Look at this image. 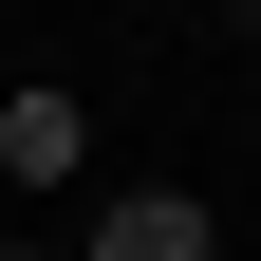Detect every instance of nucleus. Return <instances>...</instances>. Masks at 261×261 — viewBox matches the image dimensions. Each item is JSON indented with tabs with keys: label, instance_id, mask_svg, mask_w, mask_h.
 <instances>
[{
	"label": "nucleus",
	"instance_id": "20e7f679",
	"mask_svg": "<svg viewBox=\"0 0 261 261\" xmlns=\"http://www.w3.org/2000/svg\"><path fill=\"white\" fill-rule=\"evenodd\" d=\"M243 19H261V0H243Z\"/></svg>",
	"mask_w": 261,
	"mask_h": 261
},
{
	"label": "nucleus",
	"instance_id": "39448f33",
	"mask_svg": "<svg viewBox=\"0 0 261 261\" xmlns=\"http://www.w3.org/2000/svg\"><path fill=\"white\" fill-rule=\"evenodd\" d=\"M75 261H93V243H75Z\"/></svg>",
	"mask_w": 261,
	"mask_h": 261
},
{
	"label": "nucleus",
	"instance_id": "f257e3e1",
	"mask_svg": "<svg viewBox=\"0 0 261 261\" xmlns=\"http://www.w3.org/2000/svg\"><path fill=\"white\" fill-rule=\"evenodd\" d=\"M93 261H224V224H205V187H130L93 224Z\"/></svg>",
	"mask_w": 261,
	"mask_h": 261
},
{
	"label": "nucleus",
	"instance_id": "f03ea898",
	"mask_svg": "<svg viewBox=\"0 0 261 261\" xmlns=\"http://www.w3.org/2000/svg\"><path fill=\"white\" fill-rule=\"evenodd\" d=\"M75 149H93V130H75V93H0V168H19V187H56Z\"/></svg>",
	"mask_w": 261,
	"mask_h": 261
},
{
	"label": "nucleus",
	"instance_id": "7ed1b4c3",
	"mask_svg": "<svg viewBox=\"0 0 261 261\" xmlns=\"http://www.w3.org/2000/svg\"><path fill=\"white\" fill-rule=\"evenodd\" d=\"M0 261H19V243H0Z\"/></svg>",
	"mask_w": 261,
	"mask_h": 261
}]
</instances>
